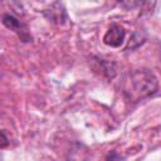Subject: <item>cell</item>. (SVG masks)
<instances>
[{
	"instance_id": "cell-4",
	"label": "cell",
	"mask_w": 161,
	"mask_h": 161,
	"mask_svg": "<svg viewBox=\"0 0 161 161\" xmlns=\"http://www.w3.org/2000/svg\"><path fill=\"white\" fill-rule=\"evenodd\" d=\"M3 23H4V25L6 28H9V29H11L14 31H20L21 30V23L16 18H14L13 15H10V14H4Z\"/></svg>"
},
{
	"instance_id": "cell-2",
	"label": "cell",
	"mask_w": 161,
	"mask_h": 161,
	"mask_svg": "<svg viewBox=\"0 0 161 161\" xmlns=\"http://www.w3.org/2000/svg\"><path fill=\"white\" fill-rule=\"evenodd\" d=\"M125 36H126V31L122 26L117 25V24H112L109 26V29L107 30V33L103 36V42L104 44L109 45V47H121L125 42Z\"/></svg>"
},
{
	"instance_id": "cell-3",
	"label": "cell",
	"mask_w": 161,
	"mask_h": 161,
	"mask_svg": "<svg viewBox=\"0 0 161 161\" xmlns=\"http://www.w3.org/2000/svg\"><path fill=\"white\" fill-rule=\"evenodd\" d=\"M44 14H45V16H47L50 21H53V23H55V24H63L64 20L67 19L65 10H64L63 5L59 4V3L52 4L49 9L44 10Z\"/></svg>"
},
{
	"instance_id": "cell-1",
	"label": "cell",
	"mask_w": 161,
	"mask_h": 161,
	"mask_svg": "<svg viewBox=\"0 0 161 161\" xmlns=\"http://www.w3.org/2000/svg\"><path fill=\"white\" fill-rule=\"evenodd\" d=\"M121 88L128 102L137 103L152 96L158 88V82L151 70L142 68L127 73L122 80Z\"/></svg>"
}]
</instances>
